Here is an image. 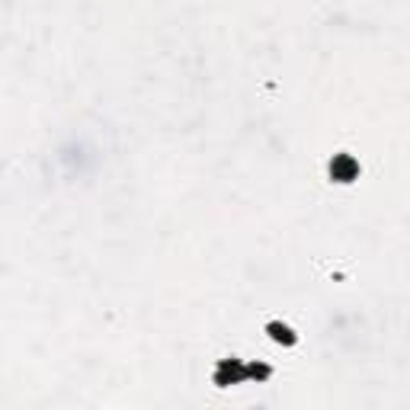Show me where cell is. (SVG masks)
Instances as JSON below:
<instances>
[{
  "label": "cell",
  "instance_id": "obj_2",
  "mask_svg": "<svg viewBox=\"0 0 410 410\" xmlns=\"http://www.w3.org/2000/svg\"><path fill=\"white\" fill-rule=\"evenodd\" d=\"M243 379H247V369H243L237 359H221L218 369H215V385H218V388L241 385Z\"/></svg>",
  "mask_w": 410,
  "mask_h": 410
},
{
  "label": "cell",
  "instance_id": "obj_1",
  "mask_svg": "<svg viewBox=\"0 0 410 410\" xmlns=\"http://www.w3.org/2000/svg\"><path fill=\"white\" fill-rule=\"evenodd\" d=\"M356 176H359V160L353 154H334V160H330V180L353 183Z\"/></svg>",
  "mask_w": 410,
  "mask_h": 410
},
{
  "label": "cell",
  "instance_id": "obj_4",
  "mask_svg": "<svg viewBox=\"0 0 410 410\" xmlns=\"http://www.w3.org/2000/svg\"><path fill=\"white\" fill-rule=\"evenodd\" d=\"M243 369H247V379H269V375H273V369H269V365H263V362L243 365Z\"/></svg>",
  "mask_w": 410,
  "mask_h": 410
},
{
  "label": "cell",
  "instance_id": "obj_3",
  "mask_svg": "<svg viewBox=\"0 0 410 410\" xmlns=\"http://www.w3.org/2000/svg\"><path fill=\"white\" fill-rule=\"evenodd\" d=\"M266 334L273 337L276 343H282V346H295L298 343L295 330H292L289 324H282V320H269V324H266Z\"/></svg>",
  "mask_w": 410,
  "mask_h": 410
}]
</instances>
